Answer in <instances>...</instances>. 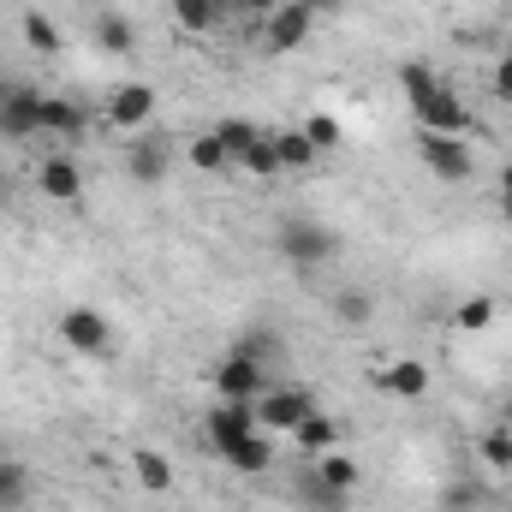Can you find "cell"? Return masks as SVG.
<instances>
[{
	"instance_id": "21",
	"label": "cell",
	"mask_w": 512,
	"mask_h": 512,
	"mask_svg": "<svg viewBox=\"0 0 512 512\" xmlns=\"http://www.w3.org/2000/svg\"><path fill=\"white\" fill-rule=\"evenodd\" d=\"M18 30H24V42L36 48V54H60L66 48V36H60V24L42 12V6H30V12H18Z\"/></svg>"
},
{
	"instance_id": "8",
	"label": "cell",
	"mask_w": 512,
	"mask_h": 512,
	"mask_svg": "<svg viewBox=\"0 0 512 512\" xmlns=\"http://www.w3.org/2000/svg\"><path fill=\"white\" fill-rule=\"evenodd\" d=\"M36 191L48 203H60V209H78L84 203V167L72 155H42L36 161Z\"/></svg>"
},
{
	"instance_id": "38",
	"label": "cell",
	"mask_w": 512,
	"mask_h": 512,
	"mask_svg": "<svg viewBox=\"0 0 512 512\" xmlns=\"http://www.w3.org/2000/svg\"><path fill=\"white\" fill-rule=\"evenodd\" d=\"M501 423H507V429H512V399H507V405H501Z\"/></svg>"
},
{
	"instance_id": "11",
	"label": "cell",
	"mask_w": 512,
	"mask_h": 512,
	"mask_svg": "<svg viewBox=\"0 0 512 512\" xmlns=\"http://www.w3.org/2000/svg\"><path fill=\"white\" fill-rule=\"evenodd\" d=\"M42 131V96L36 90H0V137H12V143H24V137H36Z\"/></svg>"
},
{
	"instance_id": "33",
	"label": "cell",
	"mask_w": 512,
	"mask_h": 512,
	"mask_svg": "<svg viewBox=\"0 0 512 512\" xmlns=\"http://www.w3.org/2000/svg\"><path fill=\"white\" fill-rule=\"evenodd\" d=\"M304 137H310L316 149H340V137H346V131H340L334 114H304Z\"/></svg>"
},
{
	"instance_id": "27",
	"label": "cell",
	"mask_w": 512,
	"mask_h": 512,
	"mask_svg": "<svg viewBox=\"0 0 512 512\" xmlns=\"http://www.w3.org/2000/svg\"><path fill=\"white\" fill-rule=\"evenodd\" d=\"M477 459H483L489 471H512V429L501 423V417L477 435Z\"/></svg>"
},
{
	"instance_id": "20",
	"label": "cell",
	"mask_w": 512,
	"mask_h": 512,
	"mask_svg": "<svg viewBox=\"0 0 512 512\" xmlns=\"http://www.w3.org/2000/svg\"><path fill=\"white\" fill-rule=\"evenodd\" d=\"M274 149H280V167L286 173H310L316 161H322V149L304 137V126H292V131H274Z\"/></svg>"
},
{
	"instance_id": "29",
	"label": "cell",
	"mask_w": 512,
	"mask_h": 512,
	"mask_svg": "<svg viewBox=\"0 0 512 512\" xmlns=\"http://www.w3.org/2000/svg\"><path fill=\"white\" fill-rule=\"evenodd\" d=\"M298 501H304L310 512H352V501H346V495H334V489H328V483H316L310 471L298 477Z\"/></svg>"
},
{
	"instance_id": "24",
	"label": "cell",
	"mask_w": 512,
	"mask_h": 512,
	"mask_svg": "<svg viewBox=\"0 0 512 512\" xmlns=\"http://www.w3.org/2000/svg\"><path fill=\"white\" fill-rule=\"evenodd\" d=\"M185 161H191L197 173H227V167H233V155H227V143H221L215 131H197V137L185 143Z\"/></svg>"
},
{
	"instance_id": "13",
	"label": "cell",
	"mask_w": 512,
	"mask_h": 512,
	"mask_svg": "<svg viewBox=\"0 0 512 512\" xmlns=\"http://www.w3.org/2000/svg\"><path fill=\"white\" fill-rule=\"evenodd\" d=\"M310 477H316V483H328V489H334V495H346V501L364 489V465H358V453H346V447L316 453V459H310Z\"/></svg>"
},
{
	"instance_id": "30",
	"label": "cell",
	"mask_w": 512,
	"mask_h": 512,
	"mask_svg": "<svg viewBox=\"0 0 512 512\" xmlns=\"http://www.w3.org/2000/svg\"><path fill=\"white\" fill-rule=\"evenodd\" d=\"M256 131H262V126H256V120H239V114L215 126V137H221V143H227V155H233V167H239V155L256 143Z\"/></svg>"
},
{
	"instance_id": "17",
	"label": "cell",
	"mask_w": 512,
	"mask_h": 512,
	"mask_svg": "<svg viewBox=\"0 0 512 512\" xmlns=\"http://www.w3.org/2000/svg\"><path fill=\"white\" fill-rule=\"evenodd\" d=\"M382 387L393 399H411L417 405V399H429V364L423 358H393L382 370Z\"/></svg>"
},
{
	"instance_id": "14",
	"label": "cell",
	"mask_w": 512,
	"mask_h": 512,
	"mask_svg": "<svg viewBox=\"0 0 512 512\" xmlns=\"http://www.w3.org/2000/svg\"><path fill=\"white\" fill-rule=\"evenodd\" d=\"M286 441H292L304 459H316V453H328V447H346V429H340V417H328V411L316 405V411H310V417L286 435Z\"/></svg>"
},
{
	"instance_id": "18",
	"label": "cell",
	"mask_w": 512,
	"mask_h": 512,
	"mask_svg": "<svg viewBox=\"0 0 512 512\" xmlns=\"http://www.w3.org/2000/svg\"><path fill=\"white\" fill-rule=\"evenodd\" d=\"M221 465H227V471H239V477H262V471L274 465V447H268V435H262V429H251L245 441H233V447L221 453Z\"/></svg>"
},
{
	"instance_id": "1",
	"label": "cell",
	"mask_w": 512,
	"mask_h": 512,
	"mask_svg": "<svg viewBox=\"0 0 512 512\" xmlns=\"http://www.w3.org/2000/svg\"><path fill=\"white\" fill-rule=\"evenodd\" d=\"M274 251H280L286 268L310 274V268H328V262L340 256V233H334L328 221H316V215H286V221L274 227Z\"/></svg>"
},
{
	"instance_id": "26",
	"label": "cell",
	"mask_w": 512,
	"mask_h": 512,
	"mask_svg": "<svg viewBox=\"0 0 512 512\" xmlns=\"http://www.w3.org/2000/svg\"><path fill=\"white\" fill-rule=\"evenodd\" d=\"M84 126H90V120H84V108H78V102L42 96V131H54V137H78Z\"/></svg>"
},
{
	"instance_id": "37",
	"label": "cell",
	"mask_w": 512,
	"mask_h": 512,
	"mask_svg": "<svg viewBox=\"0 0 512 512\" xmlns=\"http://www.w3.org/2000/svg\"><path fill=\"white\" fill-rule=\"evenodd\" d=\"M6 209H12V185L0 179V215H6Z\"/></svg>"
},
{
	"instance_id": "31",
	"label": "cell",
	"mask_w": 512,
	"mask_h": 512,
	"mask_svg": "<svg viewBox=\"0 0 512 512\" xmlns=\"http://www.w3.org/2000/svg\"><path fill=\"white\" fill-rule=\"evenodd\" d=\"M334 316H340L346 328H364V322L376 316V298H370V292H352V286H346V292L334 298Z\"/></svg>"
},
{
	"instance_id": "2",
	"label": "cell",
	"mask_w": 512,
	"mask_h": 512,
	"mask_svg": "<svg viewBox=\"0 0 512 512\" xmlns=\"http://www.w3.org/2000/svg\"><path fill=\"white\" fill-rule=\"evenodd\" d=\"M310 411H316V393H310V387L268 382L262 387V399H256V429H262V435H292Z\"/></svg>"
},
{
	"instance_id": "15",
	"label": "cell",
	"mask_w": 512,
	"mask_h": 512,
	"mask_svg": "<svg viewBox=\"0 0 512 512\" xmlns=\"http://www.w3.org/2000/svg\"><path fill=\"white\" fill-rule=\"evenodd\" d=\"M167 12H173V24H179L185 36H203V30H215V24H227V18L239 12V0H167Z\"/></svg>"
},
{
	"instance_id": "19",
	"label": "cell",
	"mask_w": 512,
	"mask_h": 512,
	"mask_svg": "<svg viewBox=\"0 0 512 512\" xmlns=\"http://www.w3.org/2000/svg\"><path fill=\"white\" fill-rule=\"evenodd\" d=\"M495 322H501V304H495L489 292H471V298L453 304V328H459V334H489Z\"/></svg>"
},
{
	"instance_id": "36",
	"label": "cell",
	"mask_w": 512,
	"mask_h": 512,
	"mask_svg": "<svg viewBox=\"0 0 512 512\" xmlns=\"http://www.w3.org/2000/svg\"><path fill=\"white\" fill-rule=\"evenodd\" d=\"M501 215L512 221V161L501 167Z\"/></svg>"
},
{
	"instance_id": "5",
	"label": "cell",
	"mask_w": 512,
	"mask_h": 512,
	"mask_svg": "<svg viewBox=\"0 0 512 512\" xmlns=\"http://www.w3.org/2000/svg\"><path fill=\"white\" fill-rule=\"evenodd\" d=\"M262 387H268V364L239 358V352H221L215 370H209V393H215V399H233V405H256Z\"/></svg>"
},
{
	"instance_id": "28",
	"label": "cell",
	"mask_w": 512,
	"mask_h": 512,
	"mask_svg": "<svg viewBox=\"0 0 512 512\" xmlns=\"http://www.w3.org/2000/svg\"><path fill=\"white\" fill-rule=\"evenodd\" d=\"M96 42H102L108 54H131V48H137V30H131L126 12H96Z\"/></svg>"
},
{
	"instance_id": "9",
	"label": "cell",
	"mask_w": 512,
	"mask_h": 512,
	"mask_svg": "<svg viewBox=\"0 0 512 512\" xmlns=\"http://www.w3.org/2000/svg\"><path fill=\"white\" fill-rule=\"evenodd\" d=\"M411 114H417V131H441V137H465V131H471V108L459 102L453 84H441V90H435L429 102H417Z\"/></svg>"
},
{
	"instance_id": "10",
	"label": "cell",
	"mask_w": 512,
	"mask_h": 512,
	"mask_svg": "<svg viewBox=\"0 0 512 512\" xmlns=\"http://www.w3.org/2000/svg\"><path fill=\"white\" fill-rule=\"evenodd\" d=\"M251 429H256V405H233V399H215L209 417H203V441H209V453H227V447L245 441Z\"/></svg>"
},
{
	"instance_id": "39",
	"label": "cell",
	"mask_w": 512,
	"mask_h": 512,
	"mask_svg": "<svg viewBox=\"0 0 512 512\" xmlns=\"http://www.w3.org/2000/svg\"><path fill=\"white\" fill-rule=\"evenodd\" d=\"M507 512H512V495H507Z\"/></svg>"
},
{
	"instance_id": "16",
	"label": "cell",
	"mask_w": 512,
	"mask_h": 512,
	"mask_svg": "<svg viewBox=\"0 0 512 512\" xmlns=\"http://www.w3.org/2000/svg\"><path fill=\"white\" fill-rule=\"evenodd\" d=\"M131 477L143 495H173V459L161 447H131Z\"/></svg>"
},
{
	"instance_id": "35",
	"label": "cell",
	"mask_w": 512,
	"mask_h": 512,
	"mask_svg": "<svg viewBox=\"0 0 512 512\" xmlns=\"http://www.w3.org/2000/svg\"><path fill=\"white\" fill-rule=\"evenodd\" d=\"M495 102H512V54L495 60Z\"/></svg>"
},
{
	"instance_id": "6",
	"label": "cell",
	"mask_w": 512,
	"mask_h": 512,
	"mask_svg": "<svg viewBox=\"0 0 512 512\" xmlns=\"http://www.w3.org/2000/svg\"><path fill=\"white\" fill-rule=\"evenodd\" d=\"M417 155H423V167H429L435 179H447V185H465V179L477 173V155H471V143H465V137L417 131Z\"/></svg>"
},
{
	"instance_id": "25",
	"label": "cell",
	"mask_w": 512,
	"mask_h": 512,
	"mask_svg": "<svg viewBox=\"0 0 512 512\" xmlns=\"http://www.w3.org/2000/svg\"><path fill=\"white\" fill-rule=\"evenodd\" d=\"M239 167L251 173V179H280L286 167H280V149H274V131H256V143L239 155Z\"/></svg>"
},
{
	"instance_id": "4",
	"label": "cell",
	"mask_w": 512,
	"mask_h": 512,
	"mask_svg": "<svg viewBox=\"0 0 512 512\" xmlns=\"http://www.w3.org/2000/svg\"><path fill=\"white\" fill-rule=\"evenodd\" d=\"M310 30H316V6H310V0H280V6L262 18L256 42H262V54H292V48L310 42Z\"/></svg>"
},
{
	"instance_id": "3",
	"label": "cell",
	"mask_w": 512,
	"mask_h": 512,
	"mask_svg": "<svg viewBox=\"0 0 512 512\" xmlns=\"http://www.w3.org/2000/svg\"><path fill=\"white\" fill-rule=\"evenodd\" d=\"M60 340L78 358H114V322L96 304H66L60 310Z\"/></svg>"
},
{
	"instance_id": "12",
	"label": "cell",
	"mask_w": 512,
	"mask_h": 512,
	"mask_svg": "<svg viewBox=\"0 0 512 512\" xmlns=\"http://www.w3.org/2000/svg\"><path fill=\"white\" fill-rule=\"evenodd\" d=\"M167 167H173V149H167V137L149 126V131H137V143H131V155H126V173L137 179V185H161L167 179Z\"/></svg>"
},
{
	"instance_id": "22",
	"label": "cell",
	"mask_w": 512,
	"mask_h": 512,
	"mask_svg": "<svg viewBox=\"0 0 512 512\" xmlns=\"http://www.w3.org/2000/svg\"><path fill=\"white\" fill-rule=\"evenodd\" d=\"M30 507V465L0 453V512H24Z\"/></svg>"
},
{
	"instance_id": "7",
	"label": "cell",
	"mask_w": 512,
	"mask_h": 512,
	"mask_svg": "<svg viewBox=\"0 0 512 512\" xmlns=\"http://www.w3.org/2000/svg\"><path fill=\"white\" fill-rule=\"evenodd\" d=\"M102 114H108L114 131H149L155 114H161V96H155V84H137V78H131V84H114V90H108Z\"/></svg>"
},
{
	"instance_id": "23",
	"label": "cell",
	"mask_w": 512,
	"mask_h": 512,
	"mask_svg": "<svg viewBox=\"0 0 512 512\" xmlns=\"http://www.w3.org/2000/svg\"><path fill=\"white\" fill-rule=\"evenodd\" d=\"M441 84H447V78H441L429 60H405V66H399V90H405V102H411V108H417V102H429Z\"/></svg>"
},
{
	"instance_id": "32",
	"label": "cell",
	"mask_w": 512,
	"mask_h": 512,
	"mask_svg": "<svg viewBox=\"0 0 512 512\" xmlns=\"http://www.w3.org/2000/svg\"><path fill=\"white\" fill-rule=\"evenodd\" d=\"M227 352H239V358H256V364H268V358H280V340L268 334V328H256V334H239Z\"/></svg>"
},
{
	"instance_id": "34",
	"label": "cell",
	"mask_w": 512,
	"mask_h": 512,
	"mask_svg": "<svg viewBox=\"0 0 512 512\" xmlns=\"http://www.w3.org/2000/svg\"><path fill=\"white\" fill-rule=\"evenodd\" d=\"M274 6H280V0H239V18H251V36L262 30V18H268Z\"/></svg>"
}]
</instances>
